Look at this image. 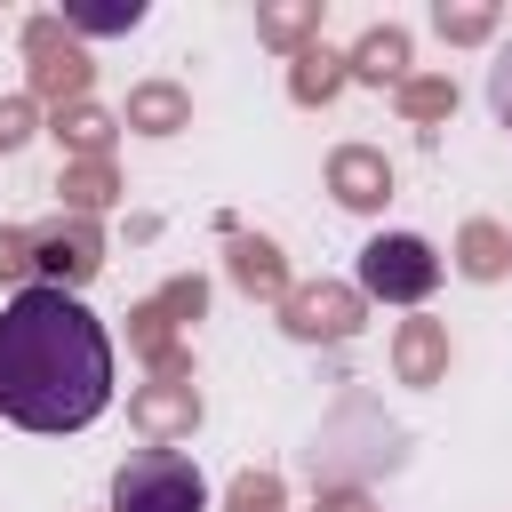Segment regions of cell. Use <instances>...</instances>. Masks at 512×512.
<instances>
[{
  "label": "cell",
  "instance_id": "cell-3",
  "mask_svg": "<svg viewBox=\"0 0 512 512\" xmlns=\"http://www.w3.org/2000/svg\"><path fill=\"white\" fill-rule=\"evenodd\" d=\"M432 280H440V256H432L416 232H384V240L360 248V288H368V296L416 304V296H432Z\"/></svg>",
  "mask_w": 512,
  "mask_h": 512
},
{
  "label": "cell",
  "instance_id": "cell-12",
  "mask_svg": "<svg viewBox=\"0 0 512 512\" xmlns=\"http://www.w3.org/2000/svg\"><path fill=\"white\" fill-rule=\"evenodd\" d=\"M64 200H72V208H104V200H112V168H104V160H80V168L64 176Z\"/></svg>",
  "mask_w": 512,
  "mask_h": 512
},
{
  "label": "cell",
  "instance_id": "cell-15",
  "mask_svg": "<svg viewBox=\"0 0 512 512\" xmlns=\"http://www.w3.org/2000/svg\"><path fill=\"white\" fill-rule=\"evenodd\" d=\"M400 104H408V120H440V112H456V88L448 80H408Z\"/></svg>",
  "mask_w": 512,
  "mask_h": 512
},
{
  "label": "cell",
  "instance_id": "cell-22",
  "mask_svg": "<svg viewBox=\"0 0 512 512\" xmlns=\"http://www.w3.org/2000/svg\"><path fill=\"white\" fill-rule=\"evenodd\" d=\"M272 504H280L272 480H240V488H232V512H272Z\"/></svg>",
  "mask_w": 512,
  "mask_h": 512
},
{
  "label": "cell",
  "instance_id": "cell-4",
  "mask_svg": "<svg viewBox=\"0 0 512 512\" xmlns=\"http://www.w3.org/2000/svg\"><path fill=\"white\" fill-rule=\"evenodd\" d=\"M24 40H32V64H40V72H32V80H40V96H80V88H88L80 48H56V40H64V16H40Z\"/></svg>",
  "mask_w": 512,
  "mask_h": 512
},
{
  "label": "cell",
  "instance_id": "cell-1",
  "mask_svg": "<svg viewBox=\"0 0 512 512\" xmlns=\"http://www.w3.org/2000/svg\"><path fill=\"white\" fill-rule=\"evenodd\" d=\"M104 408H112V336L96 328V312L56 280L16 288L0 312V416L24 432H80Z\"/></svg>",
  "mask_w": 512,
  "mask_h": 512
},
{
  "label": "cell",
  "instance_id": "cell-24",
  "mask_svg": "<svg viewBox=\"0 0 512 512\" xmlns=\"http://www.w3.org/2000/svg\"><path fill=\"white\" fill-rule=\"evenodd\" d=\"M488 96H496V112H504V128H512V56H496V80H488Z\"/></svg>",
  "mask_w": 512,
  "mask_h": 512
},
{
  "label": "cell",
  "instance_id": "cell-6",
  "mask_svg": "<svg viewBox=\"0 0 512 512\" xmlns=\"http://www.w3.org/2000/svg\"><path fill=\"white\" fill-rule=\"evenodd\" d=\"M288 328L296 336H352L360 328V296L352 288H296L288 296Z\"/></svg>",
  "mask_w": 512,
  "mask_h": 512
},
{
  "label": "cell",
  "instance_id": "cell-16",
  "mask_svg": "<svg viewBox=\"0 0 512 512\" xmlns=\"http://www.w3.org/2000/svg\"><path fill=\"white\" fill-rule=\"evenodd\" d=\"M56 136H72V144L96 160V152L112 144V120H104V112H88V104H72V120H56Z\"/></svg>",
  "mask_w": 512,
  "mask_h": 512
},
{
  "label": "cell",
  "instance_id": "cell-19",
  "mask_svg": "<svg viewBox=\"0 0 512 512\" xmlns=\"http://www.w3.org/2000/svg\"><path fill=\"white\" fill-rule=\"evenodd\" d=\"M440 32L448 40H488L496 32V8H440Z\"/></svg>",
  "mask_w": 512,
  "mask_h": 512
},
{
  "label": "cell",
  "instance_id": "cell-18",
  "mask_svg": "<svg viewBox=\"0 0 512 512\" xmlns=\"http://www.w3.org/2000/svg\"><path fill=\"white\" fill-rule=\"evenodd\" d=\"M136 416H144L152 432H168V424H192V392H144V400H136Z\"/></svg>",
  "mask_w": 512,
  "mask_h": 512
},
{
  "label": "cell",
  "instance_id": "cell-17",
  "mask_svg": "<svg viewBox=\"0 0 512 512\" xmlns=\"http://www.w3.org/2000/svg\"><path fill=\"white\" fill-rule=\"evenodd\" d=\"M304 32H320V8H264V40H280V48H296Z\"/></svg>",
  "mask_w": 512,
  "mask_h": 512
},
{
  "label": "cell",
  "instance_id": "cell-8",
  "mask_svg": "<svg viewBox=\"0 0 512 512\" xmlns=\"http://www.w3.org/2000/svg\"><path fill=\"white\" fill-rule=\"evenodd\" d=\"M352 72H360V80H400V72H408V32H400V24H376V32H360V48H352Z\"/></svg>",
  "mask_w": 512,
  "mask_h": 512
},
{
  "label": "cell",
  "instance_id": "cell-10",
  "mask_svg": "<svg viewBox=\"0 0 512 512\" xmlns=\"http://www.w3.org/2000/svg\"><path fill=\"white\" fill-rule=\"evenodd\" d=\"M232 272H240V288H280V256L264 240H232Z\"/></svg>",
  "mask_w": 512,
  "mask_h": 512
},
{
  "label": "cell",
  "instance_id": "cell-20",
  "mask_svg": "<svg viewBox=\"0 0 512 512\" xmlns=\"http://www.w3.org/2000/svg\"><path fill=\"white\" fill-rule=\"evenodd\" d=\"M136 16H144V0H128V8H72V24H80V32H128Z\"/></svg>",
  "mask_w": 512,
  "mask_h": 512
},
{
  "label": "cell",
  "instance_id": "cell-23",
  "mask_svg": "<svg viewBox=\"0 0 512 512\" xmlns=\"http://www.w3.org/2000/svg\"><path fill=\"white\" fill-rule=\"evenodd\" d=\"M32 264V232H0V280H16Z\"/></svg>",
  "mask_w": 512,
  "mask_h": 512
},
{
  "label": "cell",
  "instance_id": "cell-7",
  "mask_svg": "<svg viewBox=\"0 0 512 512\" xmlns=\"http://www.w3.org/2000/svg\"><path fill=\"white\" fill-rule=\"evenodd\" d=\"M32 264H48V272H64V280H88V272H96V232H88V224L40 232V240H32Z\"/></svg>",
  "mask_w": 512,
  "mask_h": 512
},
{
  "label": "cell",
  "instance_id": "cell-21",
  "mask_svg": "<svg viewBox=\"0 0 512 512\" xmlns=\"http://www.w3.org/2000/svg\"><path fill=\"white\" fill-rule=\"evenodd\" d=\"M24 136H32V104H24V96H8V104H0V152H16Z\"/></svg>",
  "mask_w": 512,
  "mask_h": 512
},
{
  "label": "cell",
  "instance_id": "cell-13",
  "mask_svg": "<svg viewBox=\"0 0 512 512\" xmlns=\"http://www.w3.org/2000/svg\"><path fill=\"white\" fill-rule=\"evenodd\" d=\"M464 272H472V280L504 272V232H496V224H472V232H464Z\"/></svg>",
  "mask_w": 512,
  "mask_h": 512
},
{
  "label": "cell",
  "instance_id": "cell-9",
  "mask_svg": "<svg viewBox=\"0 0 512 512\" xmlns=\"http://www.w3.org/2000/svg\"><path fill=\"white\" fill-rule=\"evenodd\" d=\"M128 128H144V136H168V128H184V88H168V80L136 88V96H128Z\"/></svg>",
  "mask_w": 512,
  "mask_h": 512
},
{
  "label": "cell",
  "instance_id": "cell-11",
  "mask_svg": "<svg viewBox=\"0 0 512 512\" xmlns=\"http://www.w3.org/2000/svg\"><path fill=\"white\" fill-rule=\"evenodd\" d=\"M336 64H344V56H328V48H304V56H296V96H304V104H312V96H328V88L344 80Z\"/></svg>",
  "mask_w": 512,
  "mask_h": 512
},
{
  "label": "cell",
  "instance_id": "cell-5",
  "mask_svg": "<svg viewBox=\"0 0 512 512\" xmlns=\"http://www.w3.org/2000/svg\"><path fill=\"white\" fill-rule=\"evenodd\" d=\"M328 184H336L344 208H376V200H392V168H384V152H368V144H344V152L328 160Z\"/></svg>",
  "mask_w": 512,
  "mask_h": 512
},
{
  "label": "cell",
  "instance_id": "cell-2",
  "mask_svg": "<svg viewBox=\"0 0 512 512\" xmlns=\"http://www.w3.org/2000/svg\"><path fill=\"white\" fill-rule=\"evenodd\" d=\"M200 504H208V480L176 448H144L112 472V512H200Z\"/></svg>",
  "mask_w": 512,
  "mask_h": 512
},
{
  "label": "cell",
  "instance_id": "cell-14",
  "mask_svg": "<svg viewBox=\"0 0 512 512\" xmlns=\"http://www.w3.org/2000/svg\"><path fill=\"white\" fill-rule=\"evenodd\" d=\"M400 368H408V384H424V376L440 368V328H424V320H416V328L400 336Z\"/></svg>",
  "mask_w": 512,
  "mask_h": 512
}]
</instances>
